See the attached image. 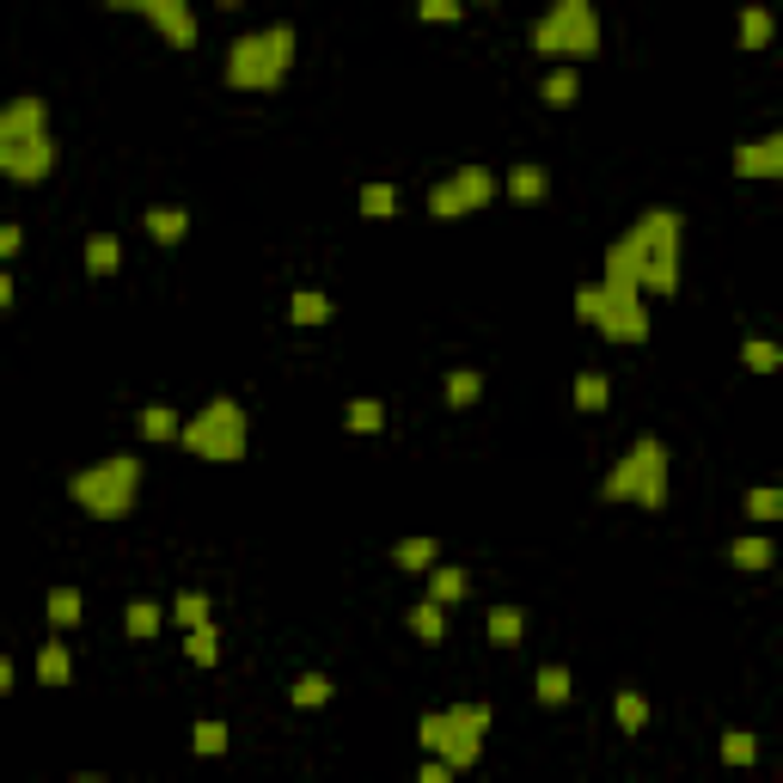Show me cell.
Masks as SVG:
<instances>
[{
  "label": "cell",
  "mask_w": 783,
  "mask_h": 783,
  "mask_svg": "<svg viewBox=\"0 0 783 783\" xmlns=\"http://www.w3.org/2000/svg\"><path fill=\"white\" fill-rule=\"evenodd\" d=\"M123 630L135 637V643H154V637H159V606H154V600H129V606H123Z\"/></svg>",
  "instance_id": "29"
},
{
  "label": "cell",
  "mask_w": 783,
  "mask_h": 783,
  "mask_svg": "<svg viewBox=\"0 0 783 783\" xmlns=\"http://www.w3.org/2000/svg\"><path fill=\"white\" fill-rule=\"evenodd\" d=\"M135 429H141V441H178V435H185V423H178V411H171V404H147V411L135 416Z\"/></svg>",
  "instance_id": "21"
},
{
  "label": "cell",
  "mask_w": 783,
  "mask_h": 783,
  "mask_svg": "<svg viewBox=\"0 0 783 783\" xmlns=\"http://www.w3.org/2000/svg\"><path fill=\"white\" fill-rule=\"evenodd\" d=\"M441 399L453 404V411H472V404L484 399V373L477 368H453L447 373V385H441Z\"/></svg>",
  "instance_id": "23"
},
{
  "label": "cell",
  "mask_w": 783,
  "mask_h": 783,
  "mask_svg": "<svg viewBox=\"0 0 783 783\" xmlns=\"http://www.w3.org/2000/svg\"><path fill=\"white\" fill-rule=\"evenodd\" d=\"M465 7H496V0H465Z\"/></svg>",
  "instance_id": "45"
},
{
  "label": "cell",
  "mask_w": 783,
  "mask_h": 783,
  "mask_svg": "<svg viewBox=\"0 0 783 783\" xmlns=\"http://www.w3.org/2000/svg\"><path fill=\"white\" fill-rule=\"evenodd\" d=\"M484 735H490V704H447L416 722V740L441 752L453 771H472L484 759Z\"/></svg>",
  "instance_id": "8"
},
{
  "label": "cell",
  "mask_w": 783,
  "mask_h": 783,
  "mask_svg": "<svg viewBox=\"0 0 783 783\" xmlns=\"http://www.w3.org/2000/svg\"><path fill=\"white\" fill-rule=\"evenodd\" d=\"M98 7H110V13H141L171 49L197 44V13H190V0H98Z\"/></svg>",
  "instance_id": "10"
},
{
  "label": "cell",
  "mask_w": 783,
  "mask_h": 783,
  "mask_svg": "<svg viewBox=\"0 0 783 783\" xmlns=\"http://www.w3.org/2000/svg\"><path fill=\"white\" fill-rule=\"evenodd\" d=\"M190 752H202V759H221V752H227V722L202 716L197 728H190Z\"/></svg>",
  "instance_id": "37"
},
{
  "label": "cell",
  "mask_w": 783,
  "mask_h": 783,
  "mask_svg": "<svg viewBox=\"0 0 783 783\" xmlns=\"http://www.w3.org/2000/svg\"><path fill=\"white\" fill-rule=\"evenodd\" d=\"M771 37H778V19L766 7H747L740 13V49H771Z\"/></svg>",
  "instance_id": "30"
},
{
  "label": "cell",
  "mask_w": 783,
  "mask_h": 783,
  "mask_svg": "<svg viewBox=\"0 0 783 783\" xmlns=\"http://www.w3.org/2000/svg\"><path fill=\"white\" fill-rule=\"evenodd\" d=\"M185 655L197 661V667H215L221 661V630L215 625H190L185 630Z\"/></svg>",
  "instance_id": "33"
},
{
  "label": "cell",
  "mask_w": 783,
  "mask_h": 783,
  "mask_svg": "<svg viewBox=\"0 0 783 783\" xmlns=\"http://www.w3.org/2000/svg\"><path fill=\"white\" fill-rule=\"evenodd\" d=\"M178 447H185V453H197V460H215V465L246 460V447H251L246 404H239V399H227V392H215V399H209V404H202V411L185 423Z\"/></svg>",
  "instance_id": "7"
},
{
  "label": "cell",
  "mask_w": 783,
  "mask_h": 783,
  "mask_svg": "<svg viewBox=\"0 0 783 783\" xmlns=\"http://www.w3.org/2000/svg\"><path fill=\"white\" fill-rule=\"evenodd\" d=\"M19 251H25V227L7 221V227H0V258H19Z\"/></svg>",
  "instance_id": "43"
},
{
  "label": "cell",
  "mask_w": 783,
  "mask_h": 783,
  "mask_svg": "<svg viewBox=\"0 0 783 783\" xmlns=\"http://www.w3.org/2000/svg\"><path fill=\"white\" fill-rule=\"evenodd\" d=\"M526 44L545 62H594L600 56V7L594 0H551V13L533 19Z\"/></svg>",
  "instance_id": "4"
},
{
  "label": "cell",
  "mask_w": 783,
  "mask_h": 783,
  "mask_svg": "<svg viewBox=\"0 0 783 783\" xmlns=\"http://www.w3.org/2000/svg\"><path fill=\"white\" fill-rule=\"evenodd\" d=\"M44 129H49V105L37 93H19L0 110V141H25V135H44Z\"/></svg>",
  "instance_id": "13"
},
{
  "label": "cell",
  "mask_w": 783,
  "mask_h": 783,
  "mask_svg": "<svg viewBox=\"0 0 783 783\" xmlns=\"http://www.w3.org/2000/svg\"><path fill=\"white\" fill-rule=\"evenodd\" d=\"M747 514L752 521H783V484H752L747 490Z\"/></svg>",
  "instance_id": "40"
},
{
  "label": "cell",
  "mask_w": 783,
  "mask_h": 783,
  "mask_svg": "<svg viewBox=\"0 0 783 783\" xmlns=\"http://www.w3.org/2000/svg\"><path fill=\"white\" fill-rule=\"evenodd\" d=\"M526 630V613L521 606H490V618H484V637H490L496 649H514Z\"/></svg>",
  "instance_id": "19"
},
{
  "label": "cell",
  "mask_w": 783,
  "mask_h": 783,
  "mask_svg": "<svg viewBox=\"0 0 783 783\" xmlns=\"http://www.w3.org/2000/svg\"><path fill=\"white\" fill-rule=\"evenodd\" d=\"M569 691H576V686H569V667H557V661L533 674V698H538V704L557 710V704H569Z\"/></svg>",
  "instance_id": "27"
},
{
  "label": "cell",
  "mask_w": 783,
  "mask_h": 783,
  "mask_svg": "<svg viewBox=\"0 0 783 783\" xmlns=\"http://www.w3.org/2000/svg\"><path fill=\"white\" fill-rule=\"evenodd\" d=\"M416 19L423 25H453V19H465V0H416Z\"/></svg>",
  "instance_id": "42"
},
{
  "label": "cell",
  "mask_w": 783,
  "mask_h": 783,
  "mask_svg": "<svg viewBox=\"0 0 783 783\" xmlns=\"http://www.w3.org/2000/svg\"><path fill=\"white\" fill-rule=\"evenodd\" d=\"M740 361H747L752 373H778V368H783V343H771V337H747V343H740Z\"/></svg>",
  "instance_id": "36"
},
{
  "label": "cell",
  "mask_w": 783,
  "mask_h": 783,
  "mask_svg": "<svg viewBox=\"0 0 783 783\" xmlns=\"http://www.w3.org/2000/svg\"><path fill=\"white\" fill-rule=\"evenodd\" d=\"M68 496H74V508L93 514V521H123L141 496V460L135 453H110V460H98V465H80V472L68 477Z\"/></svg>",
  "instance_id": "3"
},
{
  "label": "cell",
  "mask_w": 783,
  "mask_h": 783,
  "mask_svg": "<svg viewBox=\"0 0 783 783\" xmlns=\"http://www.w3.org/2000/svg\"><path fill=\"white\" fill-rule=\"evenodd\" d=\"M538 98L551 110H569L576 98H582V74H576V62H563L557 74H545V86H538Z\"/></svg>",
  "instance_id": "18"
},
{
  "label": "cell",
  "mask_w": 783,
  "mask_h": 783,
  "mask_svg": "<svg viewBox=\"0 0 783 783\" xmlns=\"http://www.w3.org/2000/svg\"><path fill=\"white\" fill-rule=\"evenodd\" d=\"M576 319L594 324L606 343H649V300L643 288H625V282H582L576 288Z\"/></svg>",
  "instance_id": "5"
},
{
  "label": "cell",
  "mask_w": 783,
  "mask_h": 783,
  "mask_svg": "<svg viewBox=\"0 0 783 783\" xmlns=\"http://www.w3.org/2000/svg\"><path fill=\"white\" fill-rule=\"evenodd\" d=\"M771 538H759V533H747V538H735V545H728V563L735 569H771Z\"/></svg>",
  "instance_id": "34"
},
{
  "label": "cell",
  "mask_w": 783,
  "mask_h": 783,
  "mask_svg": "<svg viewBox=\"0 0 783 783\" xmlns=\"http://www.w3.org/2000/svg\"><path fill=\"white\" fill-rule=\"evenodd\" d=\"M716 752H722V766H752V759H759V735H747V728H728V735L716 740Z\"/></svg>",
  "instance_id": "38"
},
{
  "label": "cell",
  "mask_w": 783,
  "mask_h": 783,
  "mask_svg": "<svg viewBox=\"0 0 783 783\" xmlns=\"http://www.w3.org/2000/svg\"><path fill=\"white\" fill-rule=\"evenodd\" d=\"M141 227H147V239H154V246H185L190 215L166 202V209H147V215H141Z\"/></svg>",
  "instance_id": "15"
},
{
  "label": "cell",
  "mask_w": 783,
  "mask_h": 783,
  "mask_svg": "<svg viewBox=\"0 0 783 783\" xmlns=\"http://www.w3.org/2000/svg\"><path fill=\"white\" fill-rule=\"evenodd\" d=\"M355 209H361V215H368V221H385V215H399V185H380V178H373V185H361V197H355Z\"/></svg>",
  "instance_id": "28"
},
{
  "label": "cell",
  "mask_w": 783,
  "mask_h": 783,
  "mask_svg": "<svg viewBox=\"0 0 783 783\" xmlns=\"http://www.w3.org/2000/svg\"><path fill=\"white\" fill-rule=\"evenodd\" d=\"M411 630H416V643H447V606L441 600H423V606H411Z\"/></svg>",
  "instance_id": "25"
},
{
  "label": "cell",
  "mask_w": 783,
  "mask_h": 783,
  "mask_svg": "<svg viewBox=\"0 0 783 783\" xmlns=\"http://www.w3.org/2000/svg\"><path fill=\"white\" fill-rule=\"evenodd\" d=\"M215 7H227V13H233V7H246V0H215Z\"/></svg>",
  "instance_id": "44"
},
{
  "label": "cell",
  "mask_w": 783,
  "mask_h": 783,
  "mask_svg": "<svg viewBox=\"0 0 783 783\" xmlns=\"http://www.w3.org/2000/svg\"><path fill=\"white\" fill-rule=\"evenodd\" d=\"M68 679H74V655H68V643L62 637H49L44 649H37V686H68Z\"/></svg>",
  "instance_id": "16"
},
{
  "label": "cell",
  "mask_w": 783,
  "mask_h": 783,
  "mask_svg": "<svg viewBox=\"0 0 783 783\" xmlns=\"http://www.w3.org/2000/svg\"><path fill=\"white\" fill-rule=\"evenodd\" d=\"M294 68V25H263L227 44V86L233 93H276Z\"/></svg>",
  "instance_id": "2"
},
{
  "label": "cell",
  "mask_w": 783,
  "mask_h": 783,
  "mask_svg": "<svg viewBox=\"0 0 783 783\" xmlns=\"http://www.w3.org/2000/svg\"><path fill=\"white\" fill-rule=\"evenodd\" d=\"M324 319H331V294H319V288L288 294V324H324Z\"/></svg>",
  "instance_id": "26"
},
{
  "label": "cell",
  "mask_w": 783,
  "mask_h": 783,
  "mask_svg": "<svg viewBox=\"0 0 783 783\" xmlns=\"http://www.w3.org/2000/svg\"><path fill=\"white\" fill-rule=\"evenodd\" d=\"M502 197H508V202H521V209H538V202L551 197V171L533 166V159H521V166L502 178Z\"/></svg>",
  "instance_id": "14"
},
{
  "label": "cell",
  "mask_w": 783,
  "mask_h": 783,
  "mask_svg": "<svg viewBox=\"0 0 783 783\" xmlns=\"http://www.w3.org/2000/svg\"><path fill=\"white\" fill-rule=\"evenodd\" d=\"M569 399H576L582 416H600L613 404V380H606V373H576V392H569Z\"/></svg>",
  "instance_id": "22"
},
{
  "label": "cell",
  "mask_w": 783,
  "mask_h": 783,
  "mask_svg": "<svg viewBox=\"0 0 783 783\" xmlns=\"http://www.w3.org/2000/svg\"><path fill=\"white\" fill-rule=\"evenodd\" d=\"M465 569H453V563H435L429 569V600H441V606H453V600H465Z\"/></svg>",
  "instance_id": "35"
},
{
  "label": "cell",
  "mask_w": 783,
  "mask_h": 783,
  "mask_svg": "<svg viewBox=\"0 0 783 783\" xmlns=\"http://www.w3.org/2000/svg\"><path fill=\"white\" fill-rule=\"evenodd\" d=\"M735 178H783V129L735 147Z\"/></svg>",
  "instance_id": "12"
},
{
  "label": "cell",
  "mask_w": 783,
  "mask_h": 783,
  "mask_svg": "<svg viewBox=\"0 0 783 783\" xmlns=\"http://www.w3.org/2000/svg\"><path fill=\"white\" fill-rule=\"evenodd\" d=\"M613 716H618V728H625V735H643V728H649V698H643L637 686H618Z\"/></svg>",
  "instance_id": "24"
},
{
  "label": "cell",
  "mask_w": 783,
  "mask_h": 783,
  "mask_svg": "<svg viewBox=\"0 0 783 783\" xmlns=\"http://www.w3.org/2000/svg\"><path fill=\"white\" fill-rule=\"evenodd\" d=\"M435 557H441V538H399L392 545V563L399 569H435Z\"/></svg>",
  "instance_id": "31"
},
{
  "label": "cell",
  "mask_w": 783,
  "mask_h": 783,
  "mask_svg": "<svg viewBox=\"0 0 783 783\" xmlns=\"http://www.w3.org/2000/svg\"><path fill=\"white\" fill-rule=\"evenodd\" d=\"M171 618H178V625H209V594H202V588H185V594L171 600Z\"/></svg>",
  "instance_id": "41"
},
{
  "label": "cell",
  "mask_w": 783,
  "mask_h": 783,
  "mask_svg": "<svg viewBox=\"0 0 783 783\" xmlns=\"http://www.w3.org/2000/svg\"><path fill=\"white\" fill-rule=\"evenodd\" d=\"M117 263H123V239L117 233H93L86 239V276H117Z\"/></svg>",
  "instance_id": "20"
},
{
  "label": "cell",
  "mask_w": 783,
  "mask_h": 783,
  "mask_svg": "<svg viewBox=\"0 0 783 783\" xmlns=\"http://www.w3.org/2000/svg\"><path fill=\"white\" fill-rule=\"evenodd\" d=\"M600 502H637V508H667V447L655 435H637V441L618 453V465L600 477Z\"/></svg>",
  "instance_id": "6"
},
{
  "label": "cell",
  "mask_w": 783,
  "mask_h": 783,
  "mask_svg": "<svg viewBox=\"0 0 783 783\" xmlns=\"http://www.w3.org/2000/svg\"><path fill=\"white\" fill-rule=\"evenodd\" d=\"M490 197H502V178L490 166H460L453 178L429 190V215L435 221H460V215H477V209H490Z\"/></svg>",
  "instance_id": "9"
},
{
  "label": "cell",
  "mask_w": 783,
  "mask_h": 783,
  "mask_svg": "<svg viewBox=\"0 0 783 783\" xmlns=\"http://www.w3.org/2000/svg\"><path fill=\"white\" fill-rule=\"evenodd\" d=\"M288 698H294V710H319V704H331V679L324 674H300L288 686Z\"/></svg>",
  "instance_id": "39"
},
{
  "label": "cell",
  "mask_w": 783,
  "mask_h": 783,
  "mask_svg": "<svg viewBox=\"0 0 783 783\" xmlns=\"http://www.w3.org/2000/svg\"><path fill=\"white\" fill-rule=\"evenodd\" d=\"M56 159H62V147H56V135H25V141H0V171L13 178V185H44L49 171H56Z\"/></svg>",
  "instance_id": "11"
},
{
  "label": "cell",
  "mask_w": 783,
  "mask_h": 783,
  "mask_svg": "<svg viewBox=\"0 0 783 783\" xmlns=\"http://www.w3.org/2000/svg\"><path fill=\"white\" fill-rule=\"evenodd\" d=\"M80 613H86V600H80V588H49V600H44V618H49V630H74V625H80Z\"/></svg>",
  "instance_id": "17"
},
{
  "label": "cell",
  "mask_w": 783,
  "mask_h": 783,
  "mask_svg": "<svg viewBox=\"0 0 783 783\" xmlns=\"http://www.w3.org/2000/svg\"><path fill=\"white\" fill-rule=\"evenodd\" d=\"M679 251H686V221L674 209H649L606 246V282H625V288H643V294H674Z\"/></svg>",
  "instance_id": "1"
},
{
  "label": "cell",
  "mask_w": 783,
  "mask_h": 783,
  "mask_svg": "<svg viewBox=\"0 0 783 783\" xmlns=\"http://www.w3.org/2000/svg\"><path fill=\"white\" fill-rule=\"evenodd\" d=\"M343 429L349 435H380L385 429V404L380 399H355L349 411H343Z\"/></svg>",
  "instance_id": "32"
}]
</instances>
